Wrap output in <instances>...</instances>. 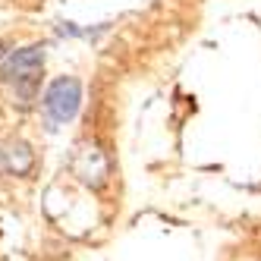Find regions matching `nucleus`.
I'll list each match as a JSON object with an SVG mask.
<instances>
[{"label":"nucleus","instance_id":"obj_1","mask_svg":"<svg viewBox=\"0 0 261 261\" xmlns=\"http://www.w3.org/2000/svg\"><path fill=\"white\" fill-rule=\"evenodd\" d=\"M41 72H44V47L32 44L7 54L4 66H0V79H4V85H10L19 104H32L41 85Z\"/></svg>","mask_w":261,"mask_h":261},{"label":"nucleus","instance_id":"obj_2","mask_svg":"<svg viewBox=\"0 0 261 261\" xmlns=\"http://www.w3.org/2000/svg\"><path fill=\"white\" fill-rule=\"evenodd\" d=\"M69 170L82 186L88 189H101L110 176V158L98 142H79L76 151L69 158Z\"/></svg>","mask_w":261,"mask_h":261},{"label":"nucleus","instance_id":"obj_3","mask_svg":"<svg viewBox=\"0 0 261 261\" xmlns=\"http://www.w3.org/2000/svg\"><path fill=\"white\" fill-rule=\"evenodd\" d=\"M82 107V85L72 76H60L54 79L44 91V114L50 117V123H69Z\"/></svg>","mask_w":261,"mask_h":261},{"label":"nucleus","instance_id":"obj_4","mask_svg":"<svg viewBox=\"0 0 261 261\" xmlns=\"http://www.w3.org/2000/svg\"><path fill=\"white\" fill-rule=\"evenodd\" d=\"M4 170L13 173V176H29L32 167H35V151L25 145V142H10L4 151Z\"/></svg>","mask_w":261,"mask_h":261},{"label":"nucleus","instance_id":"obj_5","mask_svg":"<svg viewBox=\"0 0 261 261\" xmlns=\"http://www.w3.org/2000/svg\"><path fill=\"white\" fill-rule=\"evenodd\" d=\"M0 60H4V44H0Z\"/></svg>","mask_w":261,"mask_h":261},{"label":"nucleus","instance_id":"obj_6","mask_svg":"<svg viewBox=\"0 0 261 261\" xmlns=\"http://www.w3.org/2000/svg\"><path fill=\"white\" fill-rule=\"evenodd\" d=\"M0 164H4V154H0Z\"/></svg>","mask_w":261,"mask_h":261}]
</instances>
